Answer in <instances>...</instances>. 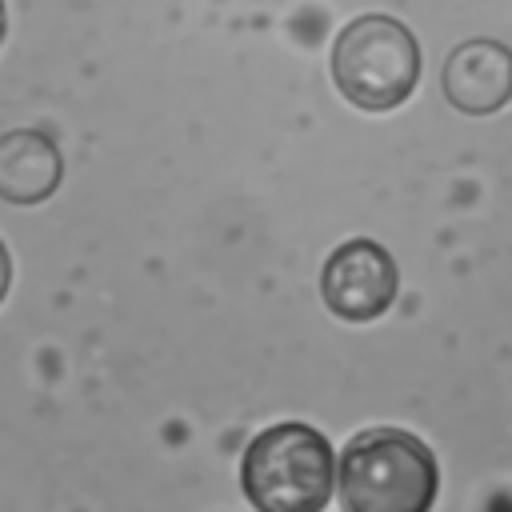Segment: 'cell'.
Returning <instances> with one entry per match:
<instances>
[{"mask_svg":"<svg viewBox=\"0 0 512 512\" xmlns=\"http://www.w3.org/2000/svg\"><path fill=\"white\" fill-rule=\"evenodd\" d=\"M440 88L452 108L488 116L512 100V52L496 40H464L448 52Z\"/></svg>","mask_w":512,"mask_h":512,"instance_id":"5","label":"cell"},{"mask_svg":"<svg viewBox=\"0 0 512 512\" xmlns=\"http://www.w3.org/2000/svg\"><path fill=\"white\" fill-rule=\"evenodd\" d=\"M240 484L256 512H324L336 484L332 444L312 424H272L244 448Z\"/></svg>","mask_w":512,"mask_h":512,"instance_id":"2","label":"cell"},{"mask_svg":"<svg viewBox=\"0 0 512 512\" xmlns=\"http://www.w3.org/2000/svg\"><path fill=\"white\" fill-rule=\"evenodd\" d=\"M8 284H12V260H8V248L0 240V300L8 296Z\"/></svg>","mask_w":512,"mask_h":512,"instance_id":"7","label":"cell"},{"mask_svg":"<svg viewBox=\"0 0 512 512\" xmlns=\"http://www.w3.org/2000/svg\"><path fill=\"white\" fill-rule=\"evenodd\" d=\"M344 512H428L440 492L432 448L404 428H364L340 452Z\"/></svg>","mask_w":512,"mask_h":512,"instance_id":"1","label":"cell"},{"mask_svg":"<svg viewBox=\"0 0 512 512\" xmlns=\"http://www.w3.org/2000/svg\"><path fill=\"white\" fill-rule=\"evenodd\" d=\"M396 260L376 240H344L320 268V296L332 316L368 324L396 300Z\"/></svg>","mask_w":512,"mask_h":512,"instance_id":"4","label":"cell"},{"mask_svg":"<svg viewBox=\"0 0 512 512\" xmlns=\"http://www.w3.org/2000/svg\"><path fill=\"white\" fill-rule=\"evenodd\" d=\"M332 80L364 112L400 108L420 80V44L392 16H360L332 44Z\"/></svg>","mask_w":512,"mask_h":512,"instance_id":"3","label":"cell"},{"mask_svg":"<svg viewBox=\"0 0 512 512\" xmlns=\"http://www.w3.org/2000/svg\"><path fill=\"white\" fill-rule=\"evenodd\" d=\"M64 160L52 136L36 128H16L0 136V200L40 204L60 188Z\"/></svg>","mask_w":512,"mask_h":512,"instance_id":"6","label":"cell"},{"mask_svg":"<svg viewBox=\"0 0 512 512\" xmlns=\"http://www.w3.org/2000/svg\"><path fill=\"white\" fill-rule=\"evenodd\" d=\"M4 32H8V12H4V0H0V44H4Z\"/></svg>","mask_w":512,"mask_h":512,"instance_id":"8","label":"cell"}]
</instances>
